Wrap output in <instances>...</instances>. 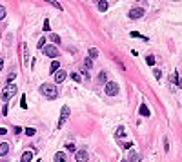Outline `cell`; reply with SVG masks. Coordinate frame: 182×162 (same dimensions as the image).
Masks as SVG:
<instances>
[{"label":"cell","mask_w":182,"mask_h":162,"mask_svg":"<svg viewBox=\"0 0 182 162\" xmlns=\"http://www.w3.org/2000/svg\"><path fill=\"white\" fill-rule=\"evenodd\" d=\"M40 93H42L46 98H51V100L58 97V89H57L55 84H42V86H40Z\"/></svg>","instance_id":"6da1fadb"},{"label":"cell","mask_w":182,"mask_h":162,"mask_svg":"<svg viewBox=\"0 0 182 162\" xmlns=\"http://www.w3.org/2000/svg\"><path fill=\"white\" fill-rule=\"evenodd\" d=\"M17 89H18V87L15 86V84H7V86L4 87V91H2V98H4V100L13 98L15 97V93H17Z\"/></svg>","instance_id":"7a4b0ae2"},{"label":"cell","mask_w":182,"mask_h":162,"mask_svg":"<svg viewBox=\"0 0 182 162\" xmlns=\"http://www.w3.org/2000/svg\"><path fill=\"white\" fill-rule=\"evenodd\" d=\"M42 51L46 56H49V58H57L58 56V47L57 46H44Z\"/></svg>","instance_id":"3957f363"},{"label":"cell","mask_w":182,"mask_h":162,"mask_svg":"<svg viewBox=\"0 0 182 162\" xmlns=\"http://www.w3.org/2000/svg\"><path fill=\"white\" fill-rule=\"evenodd\" d=\"M117 93H118V84H117V82H107V84H106V95L115 97Z\"/></svg>","instance_id":"277c9868"},{"label":"cell","mask_w":182,"mask_h":162,"mask_svg":"<svg viewBox=\"0 0 182 162\" xmlns=\"http://www.w3.org/2000/svg\"><path fill=\"white\" fill-rule=\"evenodd\" d=\"M140 17H144V9L142 7H133V9L129 11V18L131 20H139Z\"/></svg>","instance_id":"5b68a950"},{"label":"cell","mask_w":182,"mask_h":162,"mask_svg":"<svg viewBox=\"0 0 182 162\" xmlns=\"http://www.w3.org/2000/svg\"><path fill=\"white\" fill-rule=\"evenodd\" d=\"M67 117H69V108L64 106V108H62V113H60V119H58V128H62V126L66 124Z\"/></svg>","instance_id":"8992f818"},{"label":"cell","mask_w":182,"mask_h":162,"mask_svg":"<svg viewBox=\"0 0 182 162\" xmlns=\"http://www.w3.org/2000/svg\"><path fill=\"white\" fill-rule=\"evenodd\" d=\"M75 159H76V162H87V151L86 150H78L75 153Z\"/></svg>","instance_id":"52a82bcc"},{"label":"cell","mask_w":182,"mask_h":162,"mask_svg":"<svg viewBox=\"0 0 182 162\" xmlns=\"http://www.w3.org/2000/svg\"><path fill=\"white\" fill-rule=\"evenodd\" d=\"M53 76H55V82H57V84H60V82H64V78L67 76V73H66V71H62V69H58V71H57Z\"/></svg>","instance_id":"ba28073f"},{"label":"cell","mask_w":182,"mask_h":162,"mask_svg":"<svg viewBox=\"0 0 182 162\" xmlns=\"http://www.w3.org/2000/svg\"><path fill=\"white\" fill-rule=\"evenodd\" d=\"M33 160V153L31 151H24L20 157V162H31Z\"/></svg>","instance_id":"9c48e42d"},{"label":"cell","mask_w":182,"mask_h":162,"mask_svg":"<svg viewBox=\"0 0 182 162\" xmlns=\"http://www.w3.org/2000/svg\"><path fill=\"white\" fill-rule=\"evenodd\" d=\"M7 151H9V144L7 142H2L0 144V155L4 157V155H7Z\"/></svg>","instance_id":"30bf717a"},{"label":"cell","mask_w":182,"mask_h":162,"mask_svg":"<svg viewBox=\"0 0 182 162\" xmlns=\"http://www.w3.org/2000/svg\"><path fill=\"white\" fill-rule=\"evenodd\" d=\"M55 162H66V155L62 151L55 153Z\"/></svg>","instance_id":"8fae6325"},{"label":"cell","mask_w":182,"mask_h":162,"mask_svg":"<svg viewBox=\"0 0 182 162\" xmlns=\"http://www.w3.org/2000/svg\"><path fill=\"white\" fill-rule=\"evenodd\" d=\"M170 82H171L173 89H175V86H177V82H179V76H177V71H175V73H173V75L170 76Z\"/></svg>","instance_id":"7c38bea8"},{"label":"cell","mask_w":182,"mask_h":162,"mask_svg":"<svg viewBox=\"0 0 182 162\" xmlns=\"http://www.w3.org/2000/svg\"><path fill=\"white\" fill-rule=\"evenodd\" d=\"M140 160V155H137V153L131 150V155H129V162H139Z\"/></svg>","instance_id":"4fadbf2b"},{"label":"cell","mask_w":182,"mask_h":162,"mask_svg":"<svg viewBox=\"0 0 182 162\" xmlns=\"http://www.w3.org/2000/svg\"><path fill=\"white\" fill-rule=\"evenodd\" d=\"M49 71H51V73H57V71H58V60H53V62H51V67H49Z\"/></svg>","instance_id":"5bb4252c"},{"label":"cell","mask_w":182,"mask_h":162,"mask_svg":"<svg viewBox=\"0 0 182 162\" xmlns=\"http://www.w3.org/2000/svg\"><path fill=\"white\" fill-rule=\"evenodd\" d=\"M22 49H24V56H26V66H29V55H27V46L22 44Z\"/></svg>","instance_id":"9a60e30c"},{"label":"cell","mask_w":182,"mask_h":162,"mask_svg":"<svg viewBox=\"0 0 182 162\" xmlns=\"http://www.w3.org/2000/svg\"><path fill=\"white\" fill-rule=\"evenodd\" d=\"M140 115H144V117H150V109L146 108V106H144V104H142V106H140Z\"/></svg>","instance_id":"2e32d148"},{"label":"cell","mask_w":182,"mask_h":162,"mask_svg":"<svg viewBox=\"0 0 182 162\" xmlns=\"http://www.w3.org/2000/svg\"><path fill=\"white\" fill-rule=\"evenodd\" d=\"M124 135H126V133H124V128H122V126H118V128H117V137H118V139H122Z\"/></svg>","instance_id":"e0dca14e"},{"label":"cell","mask_w":182,"mask_h":162,"mask_svg":"<svg viewBox=\"0 0 182 162\" xmlns=\"http://www.w3.org/2000/svg\"><path fill=\"white\" fill-rule=\"evenodd\" d=\"M96 56H98V51H96L95 47H91L89 49V58H96Z\"/></svg>","instance_id":"ac0fdd59"},{"label":"cell","mask_w":182,"mask_h":162,"mask_svg":"<svg viewBox=\"0 0 182 162\" xmlns=\"http://www.w3.org/2000/svg\"><path fill=\"white\" fill-rule=\"evenodd\" d=\"M71 78H73L75 82H82V78H80V75H78V73H71Z\"/></svg>","instance_id":"d6986e66"},{"label":"cell","mask_w":182,"mask_h":162,"mask_svg":"<svg viewBox=\"0 0 182 162\" xmlns=\"http://www.w3.org/2000/svg\"><path fill=\"white\" fill-rule=\"evenodd\" d=\"M35 133H37V131L33 130V128H26V135H27V137H33Z\"/></svg>","instance_id":"ffe728a7"},{"label":"cell","mask_w":182,"mask_h":162,"mask_svg":"<svg viewBox=\"0 0 182 162\" xmlns=\"http://www.w3.org/2000/svg\"><path fill=\"white\" fill-rule=\"evenodd\" d=\"M106 78H107V75L104 73V71H100V75H98V80H100V82H106Z\"/></svg>","instance_id":"44dd1931"},{"label":"cell","mask_w":182,"mask_h":162,"mask_svg":"<svg viewBox=\"0 0 182 162\" xmlns=\"http://www.w3.org/2000/svg\"><path fill=\"white\" fill-rule=\"evenodd\" d=\"M98 9H100V11H106L107 9V2H100V4H98Z\"/></svg>","instance_id":"7402d4cb"},{"label":"cell","mask_w":182,"mask_h":162,"mask_svg":"<svg viewBox=\"0 0 182 162\" xmlns=\"http://www.w3.org/2000/svg\"><path fill=\"white\" fill-rule=\"evenodd\" d=\"M146 62H148L150 66H153V64H155V56H153V55H150V56L146 58Z\"/></svg>","instance_id":"603a6c76"},{"label":"cell","mask_w":182,"mask_h":162,"mask_svg":"<svg viewBox=\"0 0 182 162\" xmlns=\"http://www.w3.org/2000/svg\"><path fill=\"white\" fill-rule=\"evenodd\" d=\"M51 40H53L55 44H60V37H58V35H55V33H53V35H51Z\"/></svg>","instance_id":"cb8c5ba5"},{"label":"cell","mask_w":182,"mask_h":162,"mask_svg":"<svg viewBox=\"0 0 182 162\" xmlns=\"http://www.w3.org/2000/svg\"><path fill=\"white\" fill-rule=\"evenodd\" d=\"M2 18H6V7L4 6H0V20Z\"/></svg>","instance_id":"d4e9b609"},{"label":"cell","mask_w":182,"mask_h":162,"mask_svg":"<svg viewBox=\"0 0 182 162\" xmlns=\"http://www.w3.org/2000/svg\"><path fill=\"white\" fill-rule=\"evenodd\" d=\"M51 6H53V7H57L58 11H62V6H60L58 2H55V0H51Z\"/></svg>","instance_id":"484cf974"},{"label":"cell","mask_w":182,"mask_h":162,"mask_svg":"<svg viewBox=\"0 0 182 162\" xmlns=\"http://www.w3.org/2000/svg\"><path fill=\"white\" fill-rule=\"evenodd\" d=\"M153 75H155V78H160V76H162V71H160V69H153Z\"/></svg>","instance_id":"4316f807"},{"label":"cell","mask_w":182,"mask_h":162,"mask_svg":"<svg viewBox=\"0 0 182 162\" xmlns=\"http://www.w3.org/2000/svg\"><path fill=\"white\" fill-rule=\"evenodd\" d=\"M84 66H86L87 69H89V67L93 66V60H91V58H86V62H84Z\"/></svg>","instance_id":"83f0119b"},{"label":"cell","mask_w":182,"mask_h":162,"mask_svg":"<svg viewBox=\"0 0 182 162\" xmlns=\"http://www.w3.org/2000/svg\"><path fill=\"white\" fill-rule=\"evenodd\" d=\"M15 76H17V73H15V71H11L9 75H7V82H9V84H11V80H13Z\"/></svg>","instance_id":"f1b7e54d"},{"label":"cell","mask_w":182,"mask_h":162,"mask_svg":"<svg viewBox=\"0 0 182 162\" xmlns=\"http://www.w3.org/2000/svg\"><path fill=\"white\" fill-rule=\"evenodd\" d=\"M44 46H46V38H44V37H42V38H40V40H38V47H40V49H42Z\"/></svg>","instance_id":"f546056e"},{"label":"cell","mask_w":182,"mask_h":162,"mask_svg":"<svg viewBox=\"0 0 182 162\" xmlns=\"http://www.w3.org/2000/svg\"><path fill=\"white\" fill-rule=\"evenodd\" d=\"M20 106H22L24 109L27 108V104H26V97H22V98H20Z\"/></svg>","instance_id":"4dcf8cb0"},{"label":"cell","mask_w":182,"mask_h":162,"mask_svg":"<svg viewBox=\"0 0 182 162\" xmlns=\"http://www.w3.org/2000/svg\"><path fill=\"white\" fill-rule=\"evenodd\" d=\"M44 31H49V20L44 22Z\"/></svg>","instance_id":"1f68e13d"},{"label":"cell","mask_w":182,"mask_h":162,"mask_svg":"<svg viewBox=\"0 0 182 162\" xmlns=\"http://www.w3.org/2000/svg\"><path fill=\"white\" fill-rule=\"evenodd\" d=\"M164 150H166V151L170 150V142H168V139H164Z\"/></svg>","instance_id":"d6a6232c"},{"label":"cell","mask_w":182,"mask_h":162,"mask_svg":"<svg viewBox=\"0 0 182 162\" xmlns=\"http://www.w3.org/2000/svg\"><path fill=\"white\" fill-rule=\"evenodd\" d=\"M66 148H67V150H69V151H76V150H75V146H73V144H67V146H66Z\"/></svg>","instance_id":"836d02e7"},{"label":"cell","mask_w":182,"mask_h":162,"mask_svg":"<svg viewBox=\"0 0 182 162\" xmlns=\"http://www.w3.org/2000/svg\"><path fill=\"white\" fill-rule=\"evenodd\" d=\"M124 148H126V150H131V148H133V144H129V142H126V144H124Z\"/></svg>","instance_id":"e575fe53"},{"label":"cell","mask_w":182,"mask_h":162,"mask_svg":"<svg viewBox=\"0 0 182 162\" xmlns=\"http://www.w3.org/2000/svg\"><path fill=\"white\" fill-rule=\"evenodd\" d=\"M6 133H7V130H6V128H0V135H6Z\"/></svg>","instance_id":"d590c367"},{"label":"cell","mask_w":182,"mask_h":162,"mask_svg":"<svg viewBox=\"0 0 182 162\" xmlns=\"http://www.w3.org/2000/svg\"><path fill=\"white\" fill-rule=\"evenodd\" d=\"M2 67H4V58H0V71H2Z\"/></svg>","instance_id":"8d00e7d4"}]
</instances>
